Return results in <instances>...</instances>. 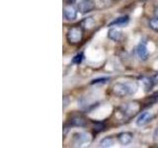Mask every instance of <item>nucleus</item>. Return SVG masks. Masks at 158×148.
<instances>
[{"label": "nucleus", "mask_w": 158, "mask_h": 148, "mask_svg": "<svg viewBox=\"0 0 158 148\" xmlns=\"http://www.w3.org/2000/svg\"><path fill=\"white\" fill-rule=\"evenodd\" d=\"M70 125L74 126H85L86 125V120L85 117H83L82 116H75L71 118Z\"/></svg>", "instance_id": "nucleus-11"}, {"label": "nucleus", "mask_w": 158, "mask_h": 148, "mask_svg": "<svg viewBox=\"0 0 158 148\" xmlns=\"http://www.w3.org/2000/svg\"><path fill=\"white\" fill-rule=\"evenodd\" d=\"M63 16L67 21H74L77 18V9L71 4L65 5L63 8Z\"/></svg>", "instance_id": "nucleus-6"}, {"label": "nucleus", "mask_w": 158, "mask_h": 148, "mask_svg": "<svg viewBox=\"0 0 158 148\" xmlns=\"http://www.w3.org/2000/svg\"><path fill=\"white\" fill-rule=\"evenodd\" d=\"M114 138L112 136H107V137H104L103 139L100 141V146L101 147H112L114 145Z\"/></svg>", "instance_id": "nucleus-15"}, {"label": "nucleus", "mask_w": 158, "mask_h": 148, "mask_svg": "<svg viewBox=\"0 0 158 148\" xmlns=\"http://www.w3.org/2000/svg\"><path fill=\"white\" fill-rule=\"evenodd\" d=\"M118 110H120V112L127 118H131L132 117H135L136 113L139 112L140 107H139V104L136 102H130L120 107Z\"/></svg>", "instance_id": "nucleus-3"}, {"label": "nucleus", "mask_w": 158, "mask_h": 148, "mask_svg": "<svg viewBox=\"0 0 158 148\" xmlns=\"http://www.w3.org/2000/svg\"><path fill=\"white\" fill-rule=\"evenodd\" d=\"M128 22H130V18H128V16H123V17L116 19L115 21H113L112 23H110V26L125 27L126 25H127Z\"/></svg>", "instance_id": "nucleus-12"}, {"label": "nucleus", "mask_w": 158, "mask_h": 148, "mask_svg": "<svg viewBox=\"0 0 158 148\" xmlns=\"http://www.w3.org/2000/svg\"><path fill=\"white\" fill-rule=\"evenodd\" d=\"M142 81V84H143V87H144V91L145 92H149L152 87L154 86V84H153V81H152V78H148V77H143L141 79Z\"/></svg>", "instance_id": "nucleus-14"}, {"label": "nucleus", "mask_w": 158, "mask_h": 148, "mask_svg": "<svg viewBox=\"0 0 158 148\" xmlns=\"http://www.w3.org/2000/svg\"><path fill=\"white\" fill-rule=\"evenodd\" d=\"M95 6L96 4L94 0H79L77 4V9L79 10V12L85 14L93 11L95 9Z\"/></svg>", "instance_id": "nucleus-4"}, {"label": "nucleus", "mask_w": 158, "mask_h": 148, "mask_svg": "<svg viewBox=\"0 0 158 148\" xmlns=\"http://www.w3.org/2000/svg\"><path fill=\"white\" fill-rule=\"evenodd\" d=\"M108 37L114 42H120L123 38V33L121 30H118L117 28H112L108 32Z\"/></svg>", "instance_id": "nucleus-9"}, {"label": "nucleus", "mask_w": 158, "mask_h": 148, "mask_svg": "<svg viewBox=\"0 0 158 148\" xmlns=\"http://www.w3.org/2000/svg\"><path fill=\"white\" fill-rule=\"evenodd\" d=\"M89 142H90V136L86 134V133L80 132L74 134L72 139V145L75 147H81L85 144H88Z\"/></svg>", "instance_id": "nucleus-5"}, {"label": "nucleus", "mask_w": 158, "mask_h": 148, "mask_svg": "<svg viewBox=\"0 0 158 148\" xmlns=\"http://www.w3.org/2000/svg\"><path fill=\"white\" fill-rule=\"evenodd\" d=\"M139 1H141V2H144V1H146V0H139Z\"/></svg>", "instance_id": "nucleus-21"}, {"label": "nucleus", "mask_w": 158, "mask_h": 148, "mask_svg": "<svg viewBox=\"0 0 158 148\" xmlns=\"http://www.w3.org/2000/svg\"><path fill=\"white\" fill-rule=\"evenodd\" d=\"M118 139L122 145H127L132 141V134L131 132H122L118 135Z\"/></svg>", "instance_id": "nucleus-10"}, {"label": "nucleus", "mask_w": 158, "mask_h": 148, "mask_svg": "<svg viewBox=\"0 0 158 148\" xmlns=\"http://www.w3.org/2000/svg\"><path fill=\"white\" fill-rule=\"evenodd\" d=\"M153 120V115L150 112H143L136 118V125L138 126H144Z\"/></svg>", "instance_id": "nucleus-7"}, {"label": "nucleus", "mask_w": 158, "mask_h": 148, "mask_svg": "<svg viewBox=\"0 0 158 148\" xmlns=\"http://www.w3.org/2000/svg\"><path fill=\"white\" fill-rule=\"evenodd\" d=\"M155 16L158 17V7H156V9H155Z\"/></svg>", "instance_id": "nucleus-20"}, {"label": "nucleus", "mask_w": 158, "mask_h": 148, "mask_svg": "<svg viewBox=\"0 0 158 148\" xmlns=\"http://www.w3.org/2000/svg\"><path fill=\"white\" fill-rule=\"evenodd\" d=\"M109 80H110V78H107V77H104V78H98V79H95V80H93L91 83L92 84H98V83H100V84H105L107 83Z\"/></svg>", "instance_id": "nucleus-17"}, {"label": "nucleus", "mask_w": 158, "mask_h": 148, "mask_svg": "<svg viewBox=\"0 0 158 148\" xmlns=\"http://www.w3.org/2000/svg\"><path fill=\"white\" fill-rule=\"evenodd\" d=\"M137 91V84L131 81L116 83L111 89V93L114 96L123 98L133 95Z\"/></svg>", "instance_id": "nucleus-1"}, {"label": "nucleus", "mask_w": 158, "mask_h": 148, "mask_svg": "<svg viewBox=\"0 0 158 148\" xmlns=\"http://www.w3.org/2000/svg\"><path fill=\"white\" fill-rule=\"evenodd\" d=\"M94 26H95V20L93 17L85 18L81 23V27L85 30H91L92 28H94Z\"/></svg>", "instance_id": "nucleus-13"}, {"label": "nucleus", "mask_w": 158, "mask_h": 148, "mask_svg": "<svg viewBox=\"0 0 158 148\" xmlns=\"http://www.w3.org/2000/svg\"><path fill=\"white\" fill-rule=\"evenodd\" d=\"M83 36V28L81 26H74L68 30L66 34V39L69 43L72 44V46H75V44H78L79 43L82 42Z\"/></svg>", "instance_id": "nucleus-2"}, {"label": "nucleus", "mask_w": 158, "mask_h": 148, "mask_svg": "<svg viewBox=\"0 0 158 148\" xmlns=\"http://www.w3.org/2000/svg\"><path fill=\"white\" fill-rule=\"evenodd\" d=\"M113 1H118V0H113Z\"/></svg>", "instance_id": "nucleus-22"}, {"label": "nucleus", "mask_w": 158, "mask_h": 148, "mask_svg": "<svg viewBox=\"0 0 158 148\" xmlns=\"http://www.w3.org/2000/svg\"><path fill=\"white\" fill-rule=\"evenodd\" d=\"M82 59H83V53L80 52V53H78L77 56H74L72 61H73V63H75V64H79V63H81Z\"/></svg>", "instance_id": "nucleus-18"}, {"label": "nucleus", "mask_w": 158, "mask_h": 148, "mask_svg": "<svg viewBox=\"0 0 158 148\" xmlns=\"http://www.w3.org/2000/svg\"><path fill=\"white\" fill-rule=\"evenodd\" d=\"M152 81H153V84H154V85L158 84V73L156 74V75H154L152 77Z\"/></svg>", "instance_id": "nucleus-19"}, {"label": "nucleus", "mask_w": 158, "mask_h": 148, "mask_svg": "<svg viewBox=\"0 0 158 148\" xmlns=\"http://www.w3.org/2000/svg\"><path fill=\"white\" fill-rule=\"evenodd\" d=\"M136 53L141 60H146L148 58V56H149V52H148V49H147L146 44L144 43H140L138 44V47H136Z\"/></svg>", "instance_id": "nucleus-8"}, {"label": "nucleus", "mask_w": 158, "mask_h": 148, "mask_svg": "<svg viewBox=\"0 0 158 148\" xmlns=\"http://www.w3.org/2000/svg\"><path fill=\"white\" fill-rule=\"evenodd\" d=\"M149 27L153 30V31L158 32V17H154L149 20Z\"/></svg>", "instance_id": "nucleus-16"}]
</instances>
